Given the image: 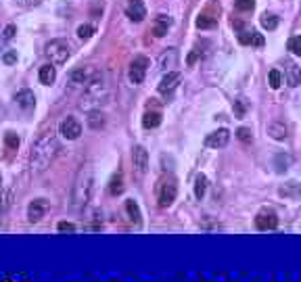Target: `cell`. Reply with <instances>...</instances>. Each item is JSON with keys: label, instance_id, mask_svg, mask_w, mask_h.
<instances>
[{"label": "cell", "instance_id": "9", "mask_svg": "<svg viewBox=\"0 0 301 282\" xmlns=\"http://www.w3.org/2000/svg\"><path fill=\"white\" fill-rule=\"evenodd\" d=\"M59 132H61V136L67 138V140H78L82 136V123L76 117H65L61 121V128H59Z\"/></svg>", "mask_w": 301, "mask_h": 282}, {"label": "cell", "instance_id": "3", "mask_svg": "<svg viewBox=\"0 0 301 282\" xmlns=\"http://www.w3.org/2000/svg\"><path fill=\"white\" fill-rule=\"evenodd\" d=\"M109 94V86L103 73H97L92 80L88 82V86L84 88V97H86V105H101L107 101Z\"/></svg>", "mask_w": 301, "mask_h": 282}, {"label": "cell", "instance_id": "37", "mask_svg": "<svg viewBox=\"0 0 301 282\" xmlns=\"http://www.w3.org/2000/svg\"><path fill=\"white\" fill-rule=\"evenodd\" d=\"M251 44H253V46H257V48H261V46H264V36H261V34H257V31H253Z\"/></svg>", "mask_w": 301, "mask_h": 282}, {"label": "cell", "instance_id": "4", "mask_svg": "<svg viewBox=\"0 0 301 282\" xmlns=\"http://www.w3.org/2000/svg\"><path fill=\"white\" fill-rule=\"evenodd\" d=\"M178 195V182L174 176H163L157 184V203L159 207H170Z\"/></svg>", "mask_w": 301, "mask_h": 282}, {"label": "cell", "instance_id": "30", "mask_svg": "<svg viewBox=\"0 0 301 282\" xmlns=\"http://www.w3.org/2000/svg\"><path fill=\"white\" fill-rule=\"evenodd\" d=\"M268 78H270V88H274V90H278V88H280V84H283V76H280V71H278V69H272Z\"/></svg>", "mask_w": 301, "mask_h": 282}, {"label": "cell", "instance_id": "21", "mask_svg": "<svg viewBox=\"0 0 301 282\" xmlns=\"http://www.w3.org/2000/svg\"><path fill=\"white\" fill-rule=\"evenodd\" d=\"M126 213H128V217H130V222H134L136 226L140 224V207H138V203L134 201V199H128L126 201Z\"/></svg>", "mask_w": 301, "mask_h": 282}, {"label": "cell", "instance_id": "23", "mask_svg": "<svg viewBox=\"0 0 301 282\" xmlns=\"http://www.w3.org/2000/svg\"><path fill=\"white\" fill-rule=\"evenodd\" d=\"M205 193H207V176L205 174H199L195 178V197L201 201L205 197Z\"/></svg>", "mask_w": 301, "mask_h": 282}, {"label": "cell", "instance_id": "36", "mask_svg": "<svg viewBox=\"0 0 301 282\" xmlns=\"http://www.w3.org/2000/svg\"><path fill=\"white\" fill-rule=\"evenodd\" d=\"M61 232H76V226L73 224H69V222H59V226H57Z\"/></svg>", "mask_w": 301, "mask_h": 282}, {"label": "cell", "instance_id": "25", "mask_svg": "<svg viewBox=\"0 0 301 282\" xmlns=\"http://www.w3.org/2000/svg\"><path fill=\"white\" fill-rule=\"evenodd\" d=\"M178 61V52H176V48H170L167 52H163L161 54V67H167V65H174V63Z\"/></svg>", "mask_w": 301, "mask_h": 282}, {"label": "cell", "instance_id": "27", "mask_svg": "<svg viewBox=\"0 0 301 282\" xmlns=\"http://www.w3.org/2000/svg\"><path fill=\"white\" fill-rule=\"evenodd\" d=\"M261 25H264L268 31H272V29L278 27V17H276V15H264V17H261Z\"/></svg>", "mask_w": 301, "mask_h": 282}, {"label": "cell", "instance_id": "7", "mask_svg": "<svg viewBox=\"0 0 301 282\" xmlns=\"http://www.w3.org/2000/svg\"><path fill=\"white\" fill-rule=\"evenodd\" d=\"M148 65H150V61H148L146 57H142V54L134 57V61L130 63V73H128V76H130V82H132V84H142Z\"/></svg>", "mask_w": 301, "mask_h": 282}, {"label": "cell", "instance_id": "35", "mask_svg": "<svg viewBox=\"0 0 301 282\" xmlns=\"http://www.w3.org/2000/svg\"><path fill=\"white\" fill-rule=\"evenodd\" d=\"M245 111H247L245 101H234V113H236V117H245Z\"/></svg>", "mask_w": 301, "mask_h": 282}, {"label": "cell", "instance_id": "40", "mask_svg": "<svg viewBox=\"0 0 301 282\" xmlns=\"http://www.w3.org/2000/svg\"><path fill=\"white\" fill-rule=\"evenodd\" d=\"M15 25H7V29H5V40H13V36H15Z\"/></svg>", "mask_w": 301, "mask_h": 282}, {"label": "cell", "instance_id": "6", "mask_svg": "<svg viewBox=\"0 0 301 282\" xmlns=\"http://www.w3.org/2000/svg\"><path fill=\"white\" fill-rule=\"evenodd\" d=\"M255 228L259 232H268V230H276L278 228V215L274 209H270V207H264L257 211L255 215Z\"/></svg>", "mask_w": 301, "mask_h": 282}, {"label": "cell", "instance_id": "5", "mask_svg": "<svg viewBox=\"0 0 301 282\" xmlns=\"http://www.w3.org/2000/svg\"><path fill=\"white\" fill-rule=\"evenodd\" d=\"M46 54H48V59L54 63V65H63V63L69 59V54H71V46L65 40H52L46 46Z\"/></svg>", "mask_w": 301, "mask_h": 282}, {"label": "cell", "instance_id": "41", "mask_svg": "<svg viewBox=\"0 0 301 282\" xmlns=\"http://www.w3.org/2000/svg\"><path fill=\"white\" fill-rule=\"evenodd\" d=\"M40 3H42V0H23V5H25V7H38Z\"/></svg>", "mask_w": 301, "mask_h": 282}, {"label": "cell", "instance_id": "13", "mask_svg": "<svg viewBox=\"0 0 301 282\" xmlns=\"http://www.w3.org/2000/svg\"><path fill=\"white\" fill-rule=\"evenodd\" d=\"M126 15H128L130 21L140 23V21L146 17V7H144V3H142V0H130L128 7H126Z\"/></svg>", "mask_w": 301, "mask_h": 282}, {"label": "cell", "instance_id": "1", "mask_svg": "<svg viewBox=\"0 0 301 282\" xmlns=\"http://www.w3.org/2000/svg\"><path fill=\"white\" fill-rule=\"evenodd\" d=\"M57 151H59L57 138H54L52 134L42 136V138L36 142L34 151H32V167H34L36 172H44V170L50 165V161L54 159Z\"/></svg>", "mask_w": 301, "mask_h": 282}, {"label": "cell", "instance_id": "14", "mask_svg": "<svg viewBox=\"0 0 301 282\" xmlns=\"http://www.w3.org/2000/svg\"><path fill=\"white\" fill-rule=\"evenodd\" d=\"M180 82H182V73H180V71H170V73L163 76V80L159 82V92H161V94H167V92L176 90Z\"/></svg>", "mask_w": 301, "mask_h": 282}, {"label": "cell", "instance_id": "2", "mask_svg": "<svg viewBox=\"0 0 301 282\" xmlns=\"http://www.w3.org/2000/svg\"><path fill=\"white\" fill-rule=\"evenodd\" d=\"M92 186H95V174L90 167H82L78 172L76 184H73V205L76 207H84L90 201V195H92Z\"/></svg>", "mask_w": 301, "mask_h": 282}, {"label": "cell", "instance_id": "26", "mask_svg": "<svg viewBox=\"0 0 301 282\" xmlns=\"http://www.w3.org/2000/svg\"><path fill=\"white\" fill-rule=\"evenodd\" d=\"M280 195L283 197H299L301 195V188H299V184L297 182H289L283 191H280Z\"/></svg>", "mask_w": 301, "mask_h": 282}, {"label": "cell", "instance_id": "12", "mask_svg": "<svg viewBox=\"0 0 301 282\" xmlns=\"http://www.w3.org/2000/svg\"><path fill=\"white\" fill-rule=\"evenodd\" d=\"M46 211H48V203H46L44 199L32 201V203H29V207H27V217H29V222H32V224L40 222V219L46 215Z\"/></svg>", "mask_w": 301, "mask_h": 282}, {"label": "cell", "instance_id": "22", "mask_svg": "<svg viewBox=\"0 0 301 282\" xmlns=\"http://www.w3.org/2000/svg\"><path fill=\"white\" fill-rule=\"evenodd\" d=\"M38 78H40V82H42L44 86H50V84L57 80V71H54V67H52V65H42V67H40Z\"/></svg>", "mask_w": 301, "mask_h": 282}, {"label": "cell", "instance_id": "18", "mask_svg": "<svg viewBox=\"0 0 301 282\" xmlns=\"http://www.w3.org/2000/svg\"><path fill=\"white\" fill-rule=\"evenodd\" d=\"M122 193H124V176H122V172H117L109 180V195L117 197V195H122Z\"/></svg>", "mask_w": 301, "mask_h": 282}, {"label": "cell", "instance_id": "29", "mask_svg": "<svg viewBox=\"0 0 301 282\" xmlns=\"http://www.w3.org/2000/svg\"><path fill=\"white\" fill-rule=\"evenodd\" d=\"M92 34H95L92 25H80L78 27V38L80 40H90V38H92Z\"/></svg>", "mask_w": 301, "mask_h": 282}, {"label": "cell", "instance_id": "33", "mask_svg": "<svg viewBox=\"0 0 301 282\" xmlns=\"http://www.w3.org/2000/svg\"><path fill=\"white\" fill-rule=\"evenodd\" d=\"M289 50L297 57H301V36H293L289 38Z\"/></svg>", "mask_w": 301, "mask_h": 282}, {"label": "cell", "instance_id": "31", "mask_svg": "<svg viewBox=\"0 0 301 282\" xmlns=\"http://www.w3.org/2000/svg\"><path fill=\"white\" fill-rule=\"evenodd\" d=\"M234 7L238 11H243V13H249L255 7V0H234Z\"/></svg>", "mask_w": 301, "mask_h": 282}, {"label": "cell", "instance_id": "34", "mask_svg": "<svg viewBox=\"0 0 301 282\" xmlns=\"http://www.w3.org/2000/svg\"><path fill=\"white\" fill-rule=\"evenodd\" d=\"M197 25H199V27H203V29H205V27H214V25H216V17H209V15H205V13H203V15H199Z\"/></svg>", "mask_w": 301, "mask_h": 282}, {"label": "cell", "instance_id": "10", "mask_svg": "<svg viewBox=\"0 0 301 282\" xmlns=\"http://www.w3.org/2000/svg\"><path fill=\"white\" fill-rule=\"evenodd\" d=\"M132 163H134V172L136 176H144L148 170V153L144 146H134L132 151Z\"/></svg>", "mask_w": 301, "mask_h": 282}, {"label": "cell", "instance_id": "19", "mask_svg": "<svg viewBox=\"0 0 301 282\" xmlns=\"http://www.w3.org/2000/svg\"><path fill=\"white\" fill-rule=\"evenodd\" d=\"M285 71H287V82H289V86L295 88V86L301 84V71H299V67L295 65V63H287Z\"/></svg>", "mask_w": 301, "mask_h": 282}, {"label": "cell", "instance_id": "17", "mask_svg": "<svg viewBox=\"0 0 301 282\" xmlns=\"http://www.w3.org/2000/svg\"><path fill=\"white\" fill-rule=\"evenodd\" d=\"M172 25V19L167 17V15H159L157 19H155V23H153V34L157 36V38H161V36H165L167 34V27Z\"/></svg>", "mask_w": 301, "mask_h": 282}, {"label": "cell", "instance_id": "16", "mask_svg": "<svg viewBox=\"0 0 301 282\" xmlns=\"http://www.w3.org/2000/svg\"><path fill=\"white\" fill-rule=\"evenodd\" d=\"M268 134L272 136L274 140H285L289 134H287V125L283 121H272L268 125Z\"/></svg>", "mask_w": 301, "mask_h": 282}, {"label": "cell", "instance_id": "15", "mask_svg": "<svg viewBox=\"0 0 301 282\" xmlns=\"http://www.w3.org/2000/svg\"><path fill=\"white\" fill-rule=\"evenodd\" d=\"M15 101H17V105H19L21 109H25V111H29V109L36 107V97H34L32 90H21V92H17Z\"/></svg>", "mask_w": 301, "mask_h": 282}, {"label": "cell", "instance_id": "20", "mask_svg": "<svg viewBox=\"0 0 301 282\" xmlns=\"http://www.w3.org/2000/svg\"><path fill=\"white\" fill-rule=\"evenodd\" d=\"M159 123H161V113H159V111H146V113L142 115V125H144L146 130L157 128Z\"/></svg>", "mask_w": 301, "mask_h": 282}, {"label": "cell", "instance_id": "32", "mask_svg": "<svg viewBox=\"0 0 301 282\" xmlns=\"http://www.w3.org/2000/svg\"><path fill=\"white\" fill-rule=\"evenodd\" d=\"M236 138H238L240 142L249 144V142L253 140V132H251L249 128H238V130H236Z\"/></svg>", "mask_w": 301, "mask_h": 282}, {"label": "cell", "instance_id": "24", "mask_svg": "<svg viewBox=\"0 0 301 282\" xmlns=\"http://www.w3.org/2000/svg\"><path fill=\"white\" fill-rule=\"evenodd\" d=\"M88 125L92 130H101L103 125H105V115L103 113H99V111H90V115H88Z\"/></svg>", "mask_w": 301, "mask_h": 282}, {"label": "cell", "instance_id": "39", "mask_svg": "<svg viewBox=\"0 0 301 282\" xmlns=\"http://www.w3.org/2000/svg\"><path fill=\"white\" fill-rule=\"evenodd\" d=\"M3 61L7 63V65H13V63L17 61V52H7V54L3 57Z\"/></svg>", "mask_w": 301, "mask_h": 282}, {"label": "cell", "instance_id": "28", "mask_svg": "<svg viewBox=\"0 0 301 282\" xmlns=\"http://www.w3.org/2000/svg\"><path fill=\"white\" fill-rule=\"evenodd\" d=\"M5 144H7L9 151H17L19 148V136L15 132H7L5 134Z\"/></svg>", "mask_w": 301, "mask_h": 282}, {"label": "cell", "instance_id": "38", "mask_svg": "<svg viewBox=\"0 0 301 282\" xmlns=\"http://www.w3.org/2000/svg\"><path fill=\"white\" fill-rule=\"evenodd\" d=\"M251 38H253V31H243V34L238 36V40L243 44H251Z\"/></svg>", "mask_w": 301, "mask_h": 282}, {"label": "cell", "instance_id": "8", "mask_svg": "<svg viewBox=\"0 0 301 282\" xmlns=\"http://www.w3.org/2000/svg\"><path fill=\"white\" fill-rule=\"evenodd\" d=\"M99 71L95 69V67H80V69H76V71H71V76H69V86L71 88H86L88 86V82L92 80L95 76H97Z\"/></svg>", "mask_w": 301, "mask_h": 282}, {"label": "cell", "instance_id": "11", "mask_svg": "<svg viewBox=\"0 0 301 282\" xmlns=\"http://www.w3.org/2000/svg\"><path fill=\"white\" fill-rule=\"evenodd\" d=\"M228 140H230V132L226 128H220V130H216L212 134H207L205 146H209V148H224L228 144Z\"/></svg>", "mask_w": 301, "mask_h": 282}]
</instances>
